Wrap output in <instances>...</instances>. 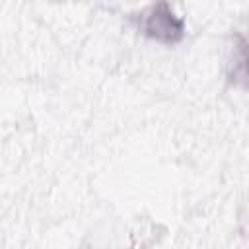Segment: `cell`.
I'll return each instance as SVG.
<instances>
[{
    "label": "cell",
    "instance_id": "6da1fadb",
    "mask_svg": "<svg viewBox=\"0 0 249 249\" xmlns=\"http://www.w3.org/2000/svg\"><path fill=\"white\" fill-rule=\"evenodd\" d=\"M138 29L161 43H177L183 37V21L173 14L167 0H160L150 6L138 18Z\"/></svg>",
    "mask_w": 249,
    "mask_h": 249
}]
</instances>
